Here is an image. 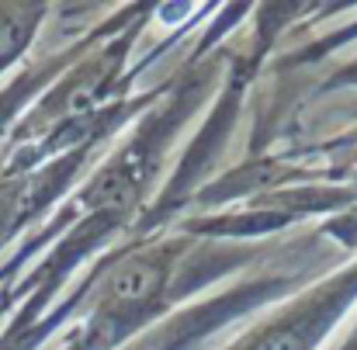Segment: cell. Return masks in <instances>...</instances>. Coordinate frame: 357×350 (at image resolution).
Segmentation results:
<instances>
[{"label":"cell","instance_id":"obj_2","mask_svg":"<svg viewBox=\"0 0 357 350\" xmlns=\"http://www.w3.org/2000/svg\"><path fill=\"white\" fill-rule=\"evenodd\" d=\"M312 337H316L312 323H302V326H284V330L267 333V337H264V340H260L253 350H309Z\"/></svg>","mask_w":357,"mask_h":350},{"label":"cell","instance_id":"obj_1","mask_svg":"<svg viewBox=\"0 0 357 350\" xmlns=\"http://www.w3.org/2000/svg\"><path fill=\"white\" fill-rule=\"evenodd\" d=\"M160 277H163V271L156 264H149V260H125L108 277V295L115 302H142V298H149L160 288Z\"/></svg>","mask_w":357,"mask_h":350}]
</instances>
